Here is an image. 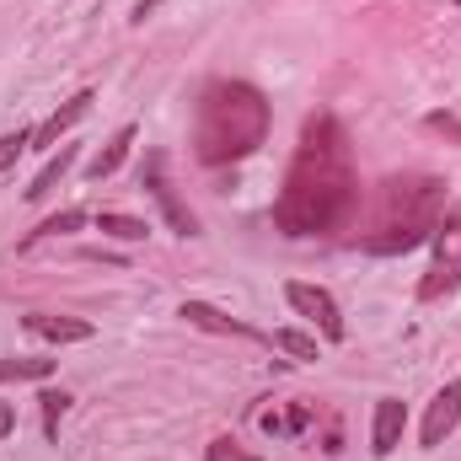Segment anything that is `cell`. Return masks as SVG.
<instances>
[{
    "label": "cell",
    "mask_w": 461,
    "mask_h": 461,
    "mask_svg": "<svg viewBox=\"0 0 461 461\" xmlns=\"http://www.w3.org/2000/svg\"><path fill=\"white\" fill-rule=\"evenodd\" d=\"M140 177H145V188L156 194L161 215L172 221V230H177V236H199V221H194V210H188V204L172 194V183H167V172H161V156H145V172H140Z\"/></svg>",
    "instance_id": "cell-5"
},
{
    "label": "cell",
    "mask_w": 461,
    "mask_h": 461,
    "mask_svg": "<svg viewBox=\"0 0 461 461\" xmlns=\"http://www.w3.org/2000/svg\"><path fill=\"white\" fill-rule=\"evenodd\" d=\"M210 461H263V456H252V451H241L236 440H215V446H210Z\"/></svg>",
    "instance_id": "cell-21"
},
{
    "label": "cell",
    "mask_w": 461,
    "mask_h": 461,
    "mask_svg": "<svg viewBox=\"0 0 461 461\" xmlns=\"http://www.w3.org/2000/svg\"><path fill=\"white\" fill-rule=\"evenodd\" d=\"M456 279H461V268H451V263H435V268H429V279L419 285V295H424V301H435V295L456 290Z\"/></svg>",
    "instance_id": "cell-16"
},
{
    "label": "cell",
    "mask_w": 461,
    "mask_h": 461,
    "mask_svg": "<svg viewBox=\"0 0 461 461\" xmlns=\"http://www.w3.org/2000/svg\"><path fill=\"white\" fill-rule=\"evenodd\" d=\"M402 424H408V408L397 397H381L375 402V429H370V451L375 456H392L402 446Z\"/></svg>",
    "instance_id": "cell-7"
},
{
    "label": "cell",
    "mask_w": 461,
    "mask_h": 461,
    "mask_svg": "<svg viewBox=\"0 0 461 461\" xmlns=\"http://www.w3.org/2000/svg\"><path fill=\"white\" fill-rule=\"evenodd\" d=\"M274 348H285V354H295V359H317V339H306V333H295V328H279V333H274Z\"/></svg>",
    "instance_id": "cell-17"
},
{
    "label": "cell",
    "mask_w": 461,
    "mask_h": 461,
    "mask_svg": "<svg viewBox=\"0 0 461 461\" xmlns=\"http://www.w3.org/2000/svg\"><path fill=\"white\" fill-rule=\"evenodd\" d=\"M27 333H38V339H49V344H86V339H92V322H81V317H54V312H32V317H27Z\"/></svg>",
    "instance_id": "cell-8"
},
{
    "label": "cell",
    "mask_w": 461,
    "mask_h": 461,
    "mask_svg": "<svg viewBox=\"0 0 461 461\" xmlns=\"http://www.w3.org/2000/svg\"><path fill=\"white\" fill-rule=\"evenodd\" d=\"M92 103H97L92 92H76V97H70V103H65V108H59L54 118H49V123H38V129H32V145H38V150H49V145H54L65 129H76L81 118L92 113Z\"/></svg>",
    "instance_id": "cell-9"
},
{
    "label": "cell",
    "mask_w": 461,
    "mask_h": 461,
    "mask_svg": "<svg viewBox=\"0 0 461 461\" xmlns=\"http://www.w3.org/2000/svg\"><path fill=\"white\" fill-rule=\"evenodd\" d=\"M440 204H446V188L435 177H392L381 188V226L370 230L359 247L381 252V258L424 247L435 236V226H440Z\"/></svg>",
    "instance_id": "cell-3"
},
{
    "label": "cell",
    "mask_w": 461,
    "mask_h": 461,
    "mask_svg": "<svg viewBox=\"0 0 461 461\" xmlns=\"http://www.w3.org/2000/svg\"><path fill=\"white\" fill-rule=\"evenodd\" d=\"M156 5H161V0H140V5H134V22H145V16H150Z\"/></svg>",
    "instance_id": "cell-24"
},
{
    "label": "cell",
    "mask_w": 461,
    "mask_h": 461,
    "mask_svg": "<svg viewBox=\"0 0 461 461\" xmlns=\"http://www.w3.org/2000/svg\"><path fill=\"white\" fill-rule=\"evenodd\" d=\"M27 145H32V129H16V134H0V172H5V167H11V161H16V156L27 150Z\"/></svg>",
    "instance_id": "cell-20"
},
{
    "label": "cell",
    "mask_w": 461,
    "mask_h": 461,
    "mask_svg": "<svg viewBox=\"0 0 461 461\" xmlns=\"http://www.w3.org/2000/svg\"><path fill=\"white\" fill-rule=\"evenodd\" d=\"M129 145H134V123H123V129H118L113 140H108V145H103V150H97V156L86 161V177H92V183L113 177L118 167H123V156H129Z\"/></svg>",
    "instance_id": "cell-10"
},
{
    "label": "cell",
    "mask_w": 461,
    "mask_h": 461,
    "mask_svg": "<svg viewBox=\"0 0 461 461\" xmlns=\"http://www.w3.org/2000/svg\"><path fill=\"white\" fill-rule=\"evenodd\" d=\"M285 301H290L301 317H312V322L322 328V339H333V344L344 339V312H339V301H333L322 285H301V279H290V285H285Z\"/></svg>",
    "instance_id": "cell-4"
},
{
    "label": "cell",
    "mask_w": 461,
    "mask_h": 461,
    "mask_svg": "<svg viewBox=\"0 0 461 461\" xmlns=\"http://www.w3.org/2000/svg\"><path fill=\"white\" fill-rule=\"evenodd\" d=\"M54 359H0V381H43Z\"/></svg>",
    "instance_id": "cell-15"
},
{
    "label": "cell",
    "mask_w": 461,
    "mask_h": 461,
    "mask_svg": "<svg viewBox=\"0 0 461 461\" xmlns=\"http://www.w3.org/2000/svg\"><path fill=\"white\" fill-rule=\"evenodd\" d=\"M456 5H461V0H456Z\"/></svg>",
    "instance_id": "cell-25"
},
{
    "label": "cell",
    "mask_w": 461,
    "mask_h": 461,
    "mask_svg": "<svg viewBox=\"0 0 461 461\" xmlns=\"http://www.w3.org/2000/svg\"><path fill=\"white\" fill-rule=\"evenodd\" d=\"M268 140V97L247 81H210L194 118V156L204 167L241 161Z\"/></svg>",
    "instance_id": "cell-2"
},
{
    "label": "cell",
    "mask_w": 461,
    "mask_h": 461,
    "mask_svg": "<svg viewBox=\"0 0 461 461\" xmlns=\"http://www.w3.org/2000/svg\"><path fill=\"white\" fill-rule=\"evenodd\" d=\"M70 167H76V145H59V156H54V161H49V167H43V172L32 177L27 199H43V194H49V188H54V183H59V177H65Z\"/></svg>",
    "instance_id": "cell-12"
},
{
    "label": "cell",
    "mask_w": 461,
    "mask_h": 461,
    "mask_svg": "<svg viewBox=\"0 0 461 461\" xmlns=\"http://www.w3.org/2000/svg\"><path fill=\"white\" fill-rule=\"evenodd\" d=\"M97 230H103V236H118V241H145V236H150L145 221H134V215H113V210L97 215Z\"/></svg>",
    "instance_id": "cell-13"
},
{
    "label": "cell",
    "mask_w": 461,
    "mask_h": 461,
    "mask_svg": "<svg viewBox=\"0 0 461 461\" xmlns=\"http://www.w3.org/2000/svg\"><path fill=\"white\" fill-rule=\"evenodd\" d=\"M38 402H43V429H49V440H54V435H59V419H65V408H70V397H65V392H43Z\"/></svg>",
    "instance_id": "cell-18"
},
{
    "label": "cell",
    "mask_w": 461,
    "mask_h": 461,
    "mask_svg": "<svg viewBox=\"0 0 461 461\" xmlns=\"http://www.w3.org/2000/svg\"><path fill=\"white\" fill-rule=\"evenodd\" d=\"M359 204V177H354V150L333 113L306 118L301 150L285 172V188L274 199V226L285 236H328L354 215Z\"/></svg>",
    "instance_id": "cell-1"
},
{
    "label": "cell",
    "mask_w": 461,
    "mask_h": 461,
    "mask_svg": "<svg viewBox=\"0 0 461 461\" xmlns=\"http://www.w3.org/2000/svg\"><path fill=\"white\" fill-rule=\"evenodd\" d=\"M461 424V381H451V386H440L435 392V402H429V413H424V451H435V446H446L451 440V429Z\"/></svg>",
    "instance_id": "cell-6"
},
{
    "label": "cell",
    "mask_w": 461,
    "mask_h": 461,
    "mask_svg": "<svg viewBox=\"0 0 461 461\" xmlns=\"http://www.w3.org/2000/svg\"><path fill=\"white\" fill-rule=\"evenodd\" d=\"M435 258L440 263H451V268H461V221H446V226H435Z\"/></svg>",
    "instance_id": "cell-14"
},
{
    "label": "cell",
    "mask_w": 461,
    "mask_h": 461,
    "mask_svg": "<svg viewBox=\"0 0 461 461\" xmlns=\"http://www.w3.org/2000/svg\"><path fill=\"white\" fill-rule=\"evenodd\" d=\"M183 317L194 322V328H204V333H230V339H258L247 322H230L226 312H215V306H204V301H183Z\"/></svg>",
    "instance_id": "cell-11"
},
{
    "label": "cell",
    "mask_w": 461,
    "mask_h": 461,
    "mask_svg": "<svg viewBox=\"0 0 461 461\" xmlns=\"http://www.w3.org/2000/svg\"><path fill=\"white\" fill-rule=\"evenodd\" d=\"M11 429H16V413H11V408H5V402H0V440H5V435H11Z\"/></svg>",
    "instance_id": "cell-23"
},
{
    "label": "cell",
    "mask_w": 461,
    "mask_h": 461,
    "mask_svg": "<svg viewBox=\"0 0 461 461\" xmlns=\"http://www.w3.org/2000/svg\"><path fill=\"white\" fill-rule=\"evenodd\" d=\"M81 226H86V215H81V210H65V215H54V221H43V226L32 230L27 241H38V236H65V230H81Z\"/></svg>",
    "instance_id": "cell-19"
},
{
    "label": "cell",
    "mask_w": 461,
    "mask_h": 461,
    "mask_svg": "<svg viewBox=\"0 0 461 461\" xmlns=\"http://www.w3.org/2000/svg\"><path fill=\"white\" fill-rule=\"evenodd\" d=\"M424 123H429L435 134H446V140H456V145H461V118L456 113H429Z\"/></svg>",
    "instance_id": "cell-22"
}]
</instances>
